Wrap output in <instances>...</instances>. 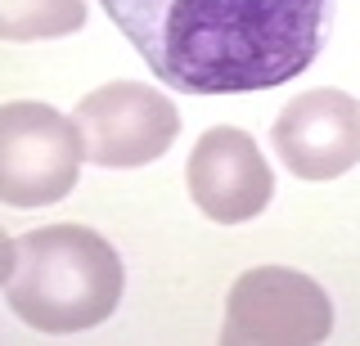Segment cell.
<instances>
[{"instance_id":"1","label":"cell","mask_w":360,"mask_h":346,"mask_svg":"<svg viewBox=\"0 0 360 346\" xmlns=\"http://www.w3.org/2000/svg\"><path fill=\"white\" fill-rule=\"evenodd\" d=\"M162 86L248 95L302 76L329 27V0H99Z\"/></svg>"},{"instance_id":"2","label":"cell","mask_w":360,"mask_h":346,"mask_svg":"<svg viewBox=\"0 0 360 346\" xmlns=\"http://www.w3.org/2000/svg\"><path fill=\"white\" fill-rule=\"evenodd\" d=\"M122 288V256L104 234L86 225H45L14 243L5 301L37 333H82L117 310Z\"/></svg>"},{"instance_id":"3","label":"cell","mask_w":360,"mask_h":346,"mask_svg":"<svg viewBox=\"0 0 360 346\" xmlns=\"http://www.w3.org/2000/svg\"><path fill=\"white\" fill-rule=\"evenodd\" d=\"M82 135L77 121L37 99L0 104V203L50 207L77 189Z\"/></svg>"},{"instance_id":"4","label":"cell","mask_w":360,"mask_h":346,"mask_svg":"<svg viewBox=\"0 0 360 346\" xmlns=\"http://www.w3.org/2000/svg\"><path fill=\"white\" fill-rule=\"evenodd\" d=\"M333 333V301L311 274L257 265L225 297V346H315Z\"/></svg>"},{"instance_id":"5","label":"cell","mask_w":360,"mask_h":346,"mask_svg":"<svg viewBox=\"0 0 360 346\" xmlns=\"http://www.w3.org/2000/svg\"><path fill=\"white\" fill-rule=\"evenodd\" d=\"M77 135H82V158L112 171L158 162L180 135L176 104L153 86L140 81H108L90 91L77 104Z\"/></svg>"},{"instance_id":"6","label":"cell","mask_w":360,"mask_h":346,"mask_svg":"<svg viewBox=\"0 0 360 346\" xmlns=\"http://www.w3.org/2000/svg\"><path fill=\"white\" fill-rule=\"evenodd\" d=\"M270 144L297 180H338L360 162V99L347 91L297 95L275 117Z\"/></svg>"},{"instance_id":"7","label":"cell","mask_w":360,"mask_h":346,"mask_svg":"<svg viewBox=\"0 0 360 346\" xmlns=\"http://www.w3.org/2000/svg\"><path fill=\"white\" fill-rule=\"evenodd\" d=\"M189 198L202 216L217 225H243V220L262 216L270 194H275V175L252 135L239 126H212L189 153L185 166Z\"/></svg>"},{"instance_id":"8","label":"cell","mask_w":360,"mask_h":346,"mask_svg":"<svg viewBox=\"0 0 360 346\" xmlns=\"http://www.w3.org/2000/svg\"><path fill=\"white\" fill-rule=\"evenodd\" d=\"M86 23V0H0V41H54Z\"/></svg>"},{"instance_id":"9","label":"cell","mask_w":360,"mask_h":346,"mask_svg":"<svg viewBox=\"0 0 360 346\" xmlns=\"http://www.w3.org/2000/svg\"><path fill=\"white\" fill-rule=\"evenodd\" d=\"M9 270H14V239L0 229V284L9 279Z\"/></svg>"}]
</instances>
